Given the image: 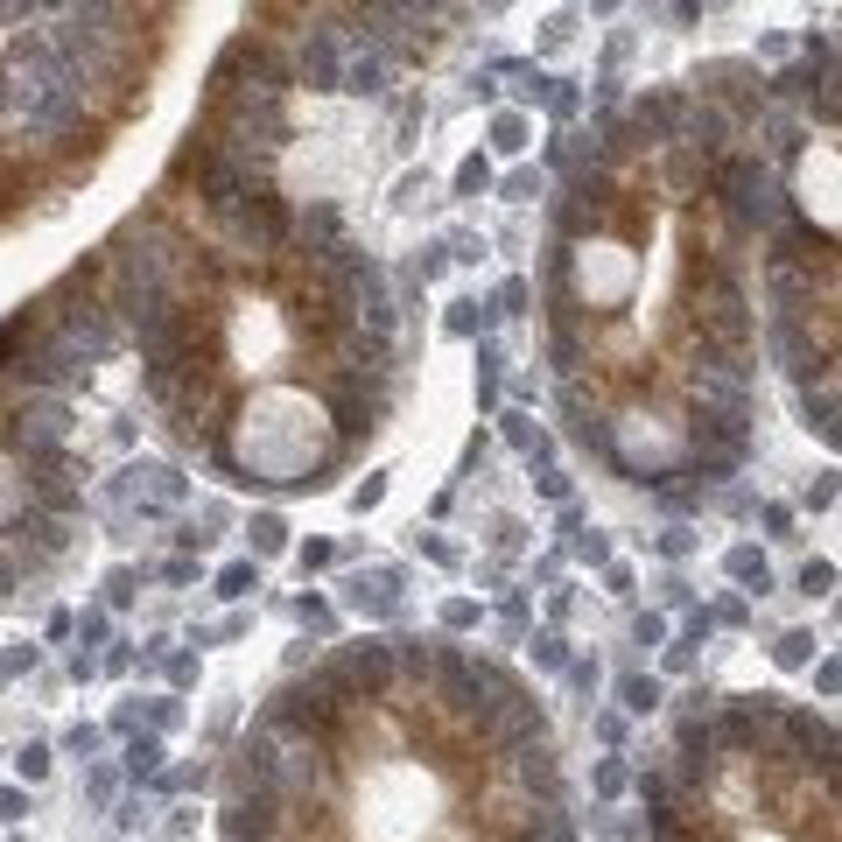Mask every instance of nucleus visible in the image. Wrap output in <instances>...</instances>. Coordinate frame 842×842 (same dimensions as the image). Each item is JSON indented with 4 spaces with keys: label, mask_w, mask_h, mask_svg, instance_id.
<instances>
[{
    "label": "nucleus",
    "mask_w": 842,
    "mask_h": 842,
    "mask_svg": "<svg viewBox=\"0 0 842 842\" xmlns=\"http://www.w3.org/2000/svg\"><path fill=\"white\" fill-rule=\"evenodd\" d=\"M316 407L344 429V443H351V436H372L379 421H386V407H393V379H386V372H337V365H323V372H316Z\"/></svg>",
    "instance_id": "obj_1"
},
{
    "label": "nucleus",
    "mask_w": 842,
    "mask_h": 842,
    "mask_svg": "<svg viewBox=\"0 0 842 842\" xmlns=\"http://www.w3.org/2000/svg\"><path fill=\"white\" fill-rule=\"evenodd\" d=\"M71 400L64 393H22L15 407H8V450L22 457V464H50V457H64L71 450Z\"/></svg>",
    "instance_id": "obj_2"
},
{
    "label": "nucleus",
    "mask_w": 842,
    "mask_h": 842,
    "mask_svg": "<svg viewBox=\"0 0 842 842\" xmlns=\"http://www.w3.org/2000/svg\"><path fill=\"white\" fill-rule=\"evenodd\" d=\"M218 232H225V246H232V253H253V260H288V246H295V211H288L274 190H253L232 218H218Z\"/></svg>",
    "instance_id": "obj_3"
},
{
    "label": "nucleus",
    "mask_w": 842,
    "mask_h": 842,
    "mask_svg": "<svg viewBox=\"0 0 842 842\" xmlns=\"http://www.w3.org/2000/svg\"><path fill=\"white\" fill-rule=\"evenodd\" d=\"M218 828H225V842H281L288 835V800H274V793H232L225 814H218Z\"/></svg>",
    "instance_id": "obj_4"
},
{
    "label": "nucleus",
    "mask_w": 842,
    "mask_h": 842,
    "mask_svg": "<svg viewBox=\"0 0 842 842\" xmlns=\"http://www.w3.org/2000/svg\"><path fill=\"white\" fill-rule=\"evenodd\" d=\"M737 134H744V127H737L723 106H709V99H688V106H681V134H674V141H681L688 155H702V162H723Z\"/></svg>",
    "instance_id": "obj_5"
},
{
    "label": "nucleus",
    "mask_w": 842,
    "mask_h": 842,
    "mask_svg": "<svg viewBox=\"0 0 842 842\" xmlns=\"http://www.w3.org/2000/svg\"><path fill=\"white\" fill-rule=\"evenodd\" d=\"M0 534H15V562H57L64 548H71V520H57V513H36V506H22Z\"/></svg>",
    "instance_id": "obj_6"
},
{
    "label": "nucleus",
    "mask_w": 842,
    "mask_h": 842,
    "mask_svg": "<svg viewBox=\"0 0 842 842\" xmlns=\"http://www.w3.org/2000/svg\"><path fill=\"white\" fill-rule=\"evenodd\" d=\"M288 71H295V85H309V92H337V85H344V50H337V36H330V29H309Z\"/></svg>",
    "instance_id": "obj_7"
},
{
    "label": "nucleus",
    "mask_w": 842,
    "mask_h": 842,
    "mask_svg": "<svg viewBox=\"0 0 842 842\" xmlns=\"http://www.w3.org/2000/svg\"><path fill=\"white\" fill-rule=\"evenodd\" d=\"M646 162H653V183H660L667 197H681V204H695V197L709 190V162H702V155H688L681 141H667V148H653Z\"/></svg>",
    "instance_id": "obj_8"
},
{
    "label": "nucleus",
    "mask_w": 842,
    "mask_h": 842,
    "mask_svg": "<svg viewBox=\"0 0 842 842\" xmlns=\"http://www.w3.org/2000/svg\"><path fill=\"white\" fill-rule=\"evenodd\" d=\"M120 478H127V492L148 499V506H183V471H176V464H127Z\"/></svg>",
    "instance_id": "obj_9"
},
{
    "label": "nucleus",
    "mask_w": 842,
    "mask_h": 842,
    "mask_svg": "<svg viewBox=\"0 0 842 842\" xmlns=\"http://www.w3.org/2000/svg\"><path fill=\"white\" fill-rule=\"evenodd\" d=\"M800 414H807V429H814L821 443H835V372L800 379Z\"/></svg>",
    "instance_id": "obj_10"
},
{
    "label": "nucleus",
    "mask_w": 842,
    "mask_h": 842,
    "mask_svg": "<svg viewBox=\"0 0 842 842\" xmlns=\"http://www.w3.org/2000/svg\"><path fill=\"white\" fill-rule=\"evenodd\" d=\"M386 78H393V64H386L379 50H358V57L344 64V85H337V92H358V99H379V92H386Z\"/></svg>",
    "instance_id": "obj_11"
},
{
    "label": "nucleus",
    "mask_w": 842,
    "mask_h": 842,
    "mask_svg": "<svg viewBox=\"0 0 842 842\" xmlns=\"http://www.w3.org/2000/svg\"><path fill=\"white\" fill-rule=\"evenodd\" d=\"M730 576H737V583H751V590H765V583H772V569H765V555H758V548H730Z\"/></svg>",
    "instance_id": "obj_12"
},
{
    "label": "nucleus",
    "mask_w": 842,
    "mask_h": 842,
    "mask_svg": "<svg viewBox=\"0 0 842 842\" xmlns=\"http://www.w3.org/2000/svg\"><path fill=\"white\" fill-rule=\"evenodd\" d=\"M246 534H253V555H281V548H288V527H281L274 513H260Z\"/></svg>",
    "instance_id": "obj_13"
},
{
    "label": "nucleus",
    "mask_w": 842,
    "mask_h": 842,
    "mask_svg": "<svg viewBox=\"0 0 842 842\" xmlns=\"http://www.w3.org/2000/svg\"><path fill=\"white\" fill-rule=\"evenodd\" d=\"M618 695H625V709H632V716H646V709H660V681H653V674H632V681H625Z\"/></svg>",
    "instance_id": "obj_14"
},
{
    "label": "nucleus",
    "mask_w": 842,
    "mask_h": 842,
    "mask_svg": "<svg viewBox=\"0 0 842 842\" xmlns=\"http://www.w3.org/2000/svg\"><path fill=\"white\" fill-rule=\"evenodd\" d=\"M351 604H358V611H372V618H386V611H393V590H386V583H365V576H358V583H351Z\"/></svg>",
    "instance_id": "obj_15"
},
{
    "label": "nucleus",
    "mask_w": 842,
    "mask_h": 842,
    "mask_svg": "<svg viewBox=\"0 0 842 842\" xmlns=\"http://www.w3.org/2000/svg\"><path fill=\"white\" fill-rule=\"evenodd\" d=\"M492 141H499L506 155H513V148H527V120H520V113H499V120H492Z\"/></svg>",
    "instance_id": "obj_16"
},
{
    "label": "nucleus",
    "mask_w": 842,
    "mask_h": 842,
    "mask_svg": "<svg viewBox=\"0 0 842 842\" xmlns=\"http://www.w3.org/2000/svg\"><path fill=\"white\" fill-rule=\"evenodd\" d=\"M485 323H492L485 302H457V309H450V330H457V337H471V330H485Z\"/></svg>",
    "instance_id": "obj_17"
},
{
    "label": "nucleus",
    "mask_w": 842,
    "mask_h": 842,
    "mask_svg": "<svg viewBox=\"0 0 842 842\" xmlns=\"http://www.w3.org/2000/svg\"><path fill=\"white\" fill-rule=\"evenodd\" d=\"M253 583H260V569H253V562H232V569L218 576V597H246Z\"/></svg>",
    "instance_id": "obj_18"
},
{
    "label": "nucleus",
    "mask_w": 842,
    "mask_h": 842,
    "mask_svg": "<svg viewBox=\"0 0 842 842\" xmlns=\"http://www.w3.org/2000/svg\"><path fill=\"white\" fill-rule=\"evenodd\" d=\"M814 660V632H786L779 639V667H807Z\"/></svg>",
    "instance_id": "obj_19"
},
{
    "label": "nucleus",
    "mask_w": 842,
    "mask_h": 842,
    "mask_svg": "<svg viewBox=\"0 0 842 842\" xmlns=\"http://www.w3.org/2000/svg\"><path fill=\"white\" fill-rule=\"evenodd\" d=\"M485 183H492V162H485V155H471V162L457 169V190H464V197H478Z\"/></svg>",
    "instance_id": "obj_20"
},
{
    "label": "nucleus",
    "mask_w": 842,
    "mask_h": 842,
    "mask_svg": "<svg viewBox=\"0 0 842 842\" xmlns=\"http://www.w3.org/2000/svg\"><path fill=\"white\" fill-rule=\"evenodd\" d=\"M50 758H57V751H50V744H29V751H22V758H15V765H22V779H29V786H36V779H50Z\"/></svg>",
    "instance_id": "obj_21"
},
{
    "label": "nucleus",
    "mask_w": 842,
    "mask_h": 842,
    "mask_svg": "<svg viewBox=\"0 0 842 842\" xmlns=\"http://www.w3.org/2000/svg\"><path fill=\"white\" fill-rule=\"evenodd\" d=\"M828 583H835L828 562H807V569H800V590H807V597H828Z\"/></svg>",
    "instance_id": "obj_22"
},
{
    "label": "nucleus",
    "mask_w": 842,
    "mask_h": 842,
    "mask_svg": "<svg viewBox=\"0 0 842 842\" xmlns=\"http://www.w3.org/2000/svg\"><path fill=\"white\" fill-rule=\"evenodd\" d=\"M155 765H162V744H155V737H141V744L127 751V772H155Z\"/></svg>",
    "instance_id": "obj_23"
},
{
    "label": "nucleus",
    "mask_w": 842,
    "mask_h": 842,
    "mask_svg": "<svg viewBox=\"0 0 842 842\" xmlns=\"http://www.w3.org/2000/svg\"><path fill=\"white\" fill-rule=\"evenodd\" d=\"M527 197H541V176H527V169L506 176V204H527Z\"/></svg>",
    "instance_id": "obj_24"
},
{
    "label": "nucleus",
    "mask_w": 842,
    "mask_h": 842,
    "mask_svg": "<svg viewBox=\"0 0 842 842\" xmlns=\"http://www.w3.org/2000/svg\"><path fill=\"white\" fill-rule=\"evenodd\" d=\"M534 660H541V667H569V653H562V639H555V632H541V639H534Z\"/></svg>",
    "instance_id": "obj_25"
},
{
    "label": "nucleus",
    "mask_w": 842,
    "mask_h": 842,
    "mask_svg": "<svg viewBox=\"0 0 842 842\" xmlns=\"http://www.w3.org/2000/svg\"><path fill=\"white\" fill-rule=\"evenodd\" d=\"M443 625H450V632H464V625H478V604H471V597H457V604L443 611Z\"/></svg>",
    "instance_id": "obj_26"
},
{
    "label": "nucleus",
    "mask_w": 842,
    "mask_h": 842,
    "mask_svg": "<svg viewBox=\"0 0 842 842\" xmlns=\"http://www.w3.org/2000/svg\"><path fill=\"white\" fill-rule=\"evenodd\" d=\"M597 793H625V765H618V758L597 765Z\"/></svg>",
    "instance_id": "obj_27"
},
{
    "label": "nucleus",
    "mask_w": 842,
    "mask_h": 842,
    "mask_svg": "<svg viewBox=\"0 0 842 842\" xmlns=\"http://www.w3.org/2000/svg\"><path fill=\"white\" fill-rule=\"evenodd\" d=\"M499 309L520 316V309H527V281H506V288H499Z\"/></svg>",
    "instance_id": "obj_28"
},
{
    "label": "nucleus",
    "mask_w": 842,
    "mask_h": 842,
    "mask_svg": "<svg viewBox=\"0 0 842 842\" xmlns=\"http://www.w3.org/2000/svg\"><path fill=\"white\" fill-rule=\"evenodd\" d=\"M22 583V562H15V548H0V597H8Z\"/></svg>",
    "instance_id": "obj_29"
},
{
    "label": "nucleus",
    "mask_w": 842,
    "mask_h": 842,
    "mask_svg": "<svg viewBox=\"0 0 842 842\" xmlns=\"http://www.w3.org/2000/svg\"><path fill=\"white\" fill-rule=\"evenodd\" d=\"M576 555H583V562H604L611 548H604V534H576Z\"/></svg>",
    "instance_id": "obj_30"
},
{
    "label": "nucleus",
    "mask_w": 842,
    "mask_h": 842,
    "mask_svg": "<svg viewBox=\"0 0 842 842\" xmlns=\"http://www.w3.org/2000/svg\"><path fill=\"white\" fill-rule=\"evenodd\" d=\"M541 499H569V478H562V471H541Z\"/></svg>",
    "instance_id": "obj_31"
},
{
    "label": "nucleus",
    "mask_w": 842,
    "mask_h": 842,
    "mask_svg": "<svg viewBox=\"0 0 842 842\" xmlns=\"http://www.w3.org/2000/svg\"><path fill=\"white\" fill-rule=\"evenodd\" d=\"M379 492H386V485H379V478H365V485H358V492H351V506H358V513H365V506H379Z\"/></svg>",
    "instance_id": "obj_32"
},
{
    "label": "nucleus",
    "mask_w": 842,
    "mask_h": 842,
    "mask_svg": "<svg viewBox=\"0 0 842 842\" xmlns=\"http://www.w3.org/2000/svg\"><path fill=\"white\" fill-rule=\"evenodd\" d=\"M64 744H71V751H99V730H92V723H78V730H71Z\"/></svg>",
    "instance_id": "obj_33"
},
{
    "label": "nucleus",
    "mask_w": 842,
    "mask_h": 842,
    "mask_svg": "<svg viewBox=\"0 0 842 842\" xmlns=\"http://www.w3.org/2000/svg\"><path fill=\"white\" fill-rule=\"evenodd\" d=\"M0 814H8V821H22V814H29V800H22V793H0Z\"/></svg>",
    "instance_id": "obj_34"
}]
</instances>
